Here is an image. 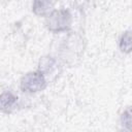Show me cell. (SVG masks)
<instances>
[{"label": "cell", "mask_w": 132, "mask_h": 132, "mask_svg": "<svg viewBox=\"0 0 132 132\" xmlns=\"http://www.w3.org/2000/svg\"><path fill=\"white\" fill-rule=\"evenodd\" d=\"M72 13L67 8H55L44 21L45 28L52 33L68 32L72 25Z\"/></svg>", "instance_id": "6da1fadb"}, {"label": "cell", "mask_w": 132, "mask_h": 132, "mask_svg": "<svg viewBox=\"0 0 132 132\" xmlns=\"http://www.w3.org/2000/svg\"><path fill=\"white\" fill-rule=\"evenodd\" d=\"M48 80L38 70L25 73L20 79V89L27 94H36L47 87Z\"/></svg>", "instance_id": "7a4b0ae2"}, {"label": "cell", "mask_w": 132, "mask_h": 132, "mask_svg": "<svg viewBox=\"0 0 132 132\" xmlns=\"http://www.w3.org/2000/svg\"><path fill=\"white\" fill-rule=\"evenodd\" d=\"M60 68H61L60 61L58 60L57 57L53 55H44L40 57L37 64V70L41 72L46 77L47 80L53 75H56L57 72H59Z\"/></svg>", "instance_id": "3957f363"}, {"label": "cell", "mask_w": 132, "mask_h": 132, "mask_svg": "<svg viewBox=\"0 0 132 132\" xmlns=\"http://www.w3.org/2000/svg\"><path fill=\"white\" fill-rule=\"evenodd\" d=\"M19 103V97L10 90H4L0 95V109L3 113H11Z\"/></svg>", "instance_id": "277c9868"}, {"label": "cell", "mask_w": 132, "mask_h": 132, "mask_svg": "<svg viewBox=\"0 0 132 132\" xmlns=\"http://www.w3.org/2000/svg\"><path fill=\"white\" fill-rule=\"evenodd\" d=\"M31 9L35 15L46 18L55 9V2L50 0H35L32 2Z\"/></svg>", "instance_id": "5b68a950"}, {"label": "cell", "mask_w": 132, "mask_h": 132, "mask_svg": "<svg viewBox=\"0 0 132 132\" xmlns=\"http://www.w3.org/2000/svg\"><path fill=\"white\" fill-rule=\"evenodd\" d=\"M118 46L121 53L128 55L132 53V28L125 30L119 37Z\"/></svg>", "instance_id": "8992f818"}, {"label": "cell", "mask_w": 132, "mask_h": 132, "mask_svg": "<svg viewBox=\"0 0 132 132\" xmlns=\"http://www.w3.org/2000/svg\"><path fill=\"white\" fill-rule=\"evenodd\" d=\"M118 131L132 132V110L130 108H126L121 112L118 123Z\"/></svg>", "instance_id": "52a82bcc"}]
</instances>
